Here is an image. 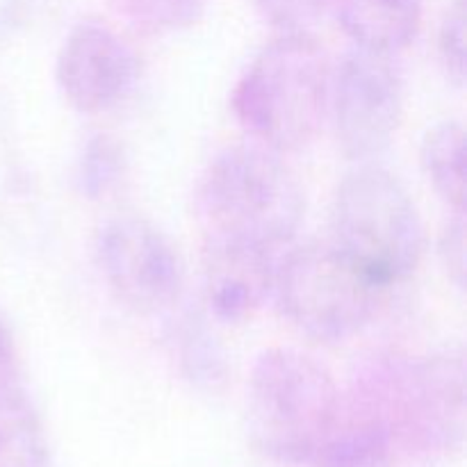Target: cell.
Wrapping results in <instances>:
<instances>
[{"instance_id": "6da1fadb", "label": "cell", "mask_w": 467, "mask_h": 467, "mask_svg": "<svg viewBox=\"0 0 467 467\" xmlns=\"http://www.w3.org/2000/svg\"><path fill=\"white\" fill-rule=\"evenodd\" d=\"M194 208L205 242L276 251L299 231L306 199L276 150L244 144L222 150L205 167Z\"/></svg>"}, {"instance_id": "7a4b0ae2", "label": "cell", "mask_w": 467, "mask_h": 467, "mask_svg": "<svg viewBox=\"0 0 467 467\" xmlns=\"http://www.w3.org/2000/svg\"><path fill=\"white\" fill-rule=\"evenodd\" d=\"M331 64L310 35H281L265 46L233 89L231 108L255 144L276 153L308 146L331 100Z\"/></svg>"}, {"instance_id": "3957f363", "label": "cell", "mask_w": 467, "mask_h": 467, "mask_svg": "<svg viewBox=\"0 0 467 467\" xmlns=\"http://www.w3.org/2000/svg\"><path fill=\"white\" fill-rule=\"evenodd\" d=\"M340 392L331 372L296 349L263 351L246 392L254 445L281 463L315 461L340 418Z\"/></svg>"}, {"instance_id": "277c9868", "label": "cell", "mask_w": 467, "mask_h": 467, "mask_svg": "<svg viewBox=\"0 0 467 467\" xmlns=\"http://www.w3.org/2000/svg\"><path fill=\"white\" fill-rule=\"evenodd\" d=\"M333 244L379 287L390 290L418 269L424 249L422 219L390 171L363 164L337 187Z\"/></svg>"}, {"instance_id": "5b68a950", "label": "cell", "mask_w": 467, "mask_h": 467, "mask_svg": "<svg viewBox=\"0 0 467 467\" xmlns=\"http://www.w3.org/2000/svg\"><path fill=\"white\" fill-rule=\"evenodd\" d=\"M274 292L304 336L345 342L368 327L386 290L331 242L299 246L276 263Z\"/></svg>"}, {"instance_id": "8992f818", "label": "cell", "mask_w": 467, "mask_h": 467, "mask_svg": "<svg viewBox=\"0 0 467 467\" xmlns=\"http://www.w3.org/2000/svg\"><path fill=\"white\" fill-rule=\"evenodd\" d=\"M369 404L427 445H451L463 436V354L447 351L420 363H381L368 377Z\"/></svg>"}, {"instance_id": "52a82bcc", "label": "cell", "mask_w": 467, "mask_h": 467, "mask_svg": "<svg viewBox=\"0 0 467 467\" xmlns=\"http://www.w3.org/2000/svg\"><path fill=\"white\" fill-rule=\"evenodd\" d=\"M328 114L342 153L372 160L390 146L404 114V80L390 55L356 48L331 78Z\"/></svg>"}, {"instance_id": "ba28073f", "label": "cell", "mask_w": 467, "mask_h": 467, "mask_svg": "<svg viewBox=\"0 0 467 467\" xmlns=\"http://www.w3.org/2000/svg\"><path fill=\"white\" fill-rule=\"evenodd\" d=\"M96 258L109 290L137 313H160L181 299V258L144 219L119 217L103 223L96 235Z\"/></svg>"}, {"instance_id": "9c48e42d", "label": "cell", "mask_w": 467, "mask_h": 467, "mask_svg": "<svg viewBox=\"0 0 467 467\" xmlns=\"http://www.w3.org/2000/svg\"><path fill=\"white\" fill-rule=\"evenodd\" d=\"M55 73L64 99L78 112L99 114L132 94L140 62L112 27L100 21H82L64 39Z\"/></svg>"}, {"instance_id": "30bf717a", "label": "cell", "mask_w": 467, "mask_h": 467, "mask_svg": "<svg viewBox=\"0 0 467 467\" xmlns=\"http://www.w3.org/2000/svg\"><path fill=\"white\" fill-rule=\"evenodd\" d=\"M276 258L274 251L228 242H205V299L219 322L240 324L274 292Z\"/></svg>"}, {"instance_id": "8fae6325", "label": "cell", "mask_w": 467, "mask_h": 467, "mask_svg": "<svg viewBox=\"0 0 467 467\" xmlns=\"http://www.w3.org/2000/svg\"><path fill=\"white\" fill-rule=\"evenodd\" d=\"M424 0H336L333 9L356 48L392 55L415 39Z\"/></svg>"}, {"instance_id": "7c38bea8", "label": "cell", "mask_w": 467, "mask_h": 467, "mask_svg": "<svg viewBox=\"0 0 467 467\" xmlns=\"http://www.w3.org/2000/svg\"><path fill=\"white\" fill-rule=\"evenodd\" d=\"M319 467H392L395 431L374 406H365L354 418H337L315 456Z\"/></svg>"}, {"instance_id": "4fadbf2b", "label": "cell", "mask_w": 467, "mask_h": 467, "mask_svg": "<svg viewBox=\"0 0 467 467\" xmlns=\"http://www.w3.org/2000/svg\"><path fill=\"white\" fill-rule=\"evenodd\" d=\"M420 160L429 182L456 213L465 205V132L456 121L429 128L420 146Z\"/></svg>"}, {"instance_id": "5bb4252c", "label": "cell", "mask_w": 467, "mask_h": 467, "mask_svg": "<svg viewBox=\"0 0 467 467\" xmlns=\"http://www.w3.org/2000/svg\"><path fill=\"white\" fill-rule=\"evenodd\" d=\"M208 0H114L126 21L146 32H176L199 21Z\"/></svg>"}, {"instance_id": "9a60e30c", "label": "cell", "mask_w": 467, "mask_h": 467, "mask_svg": "<svg viewBox=\"0 0 467 467\" xmlns=\"http://www.w3.org/2000/svg\"><path fill=\"white\" fill-rule=\"evenodd\" d=\"M181 363L187 377L203 388H217L226 379V363L217 340L201 322H187L178 337Z\"/></svg>"}, {"instance_id": "2e32d148", "label": "cell", "mask_w": 467, "mask_h": 467, "mask_svg": "<svg viewBox=\"0 0 467 467\" xmlns=\"http://www.w3.org/2000/svg\"><path fill=\"white\" fill-rule=\"evenodd\" d=\"M123 173L121 146L105 135L87 141L78 162V185L87 199H100L119 182Z\"/></svg>"}, {"instance_id": "e0dca14e", "label": "cell", "mask_w": 467, "mask_h": 467, "mask_svg": "<svg viewBox=\"0 0 467 467\" xmlns=\"http://www.w3.org/2000/svg\"><path fill=\"white\" fill-rule=\"evenodd\" d=\"M260 14L281 35H310L336 0H255Z\"/></svg>"}, {"instance_id": "ac0fdd59", "label": "cell", "mask_w": 467, "mask_h": 467, "mask_svg": "<svg viewBox=\"0 0 467 467\" xmlns=\"http://www.w3.org/2000/svg\"><path fill=\"white\" fill-rule=\"evenodd\" d=\"M442 68L456 87L465 85V3L456 0L454 7L447 12L438 36Z\"/></svg>"}, {"instance_id": "d6986e66", "label": "cell", "mask_w": 467, "mask_h": 467, "mask_svg": "<svg viewBox=\"0 0 467 467\" xmlns=\"http://www.w3.org/2000/svg\"><path fill=\"white\" fill-rule=\"evenodd\" d=\"M442 260H445L447 274L456 283L459 290L465 287V219L463 213H456L454 222L445 228L442 235Z\"/></svg>"}, {"instance_id": "ffe728a7", "label": "cell", "mask_w": 467, "mask_h": 467, "mask_svg": "<svg viewBox=\"0 0 467 467\" xmlns=\"http://www.w3.org/2000/svg\"><path fill=\"white\" fill-rule=\"evenodd\" d=\"M18 386V356L14 336L0 313V395Z\"/></svg>"}]
</instances>
